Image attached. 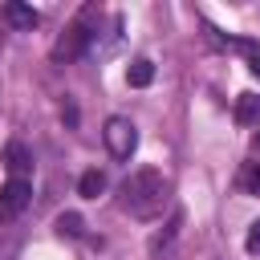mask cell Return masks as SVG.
<instances>
[{
	"mask_svg": "<svg viewBox=\"0 0 260 260\" xmlns=\"http://www.w3.org/2000/svg\"><path fill=\"white\" fill-rule=\"evenodd\" d=\"M167 199H171V183L162 179V171H154V167H138L122 187H118V203H122V211H130L134 219H158L162 215V207H167Z\"/></svg>",
	"mask_w": 260,
	"mask_h": 260,
	"instance_id": "6da1fadb",
	"label": "cell"
},
{
	"mask_svg": "<svg viewBox=\"0 0 260 260\" xmlns=\"http://www.w3.org/2000/svg\"><path fill=\"white\" fill-rule=\"evenodd\" d=\"M98 41V8H81L77 20L65 28V37L53 45V61H73Z\"/></svg>",
	"mask_w": 260,
	"mask_h": 260,
	"instance_id": "7a4b0ae2",
	"label": "cell"
},
{
	"mask_svg": "<svg viewBox=\"0 0 260 260\" xmlns=\"http://www.w3.org/2000/svg\"><path fill=\"white\" fill-rule=\"evenodd\" d=\"M102 138H106V150L114 158H130L138 150V130H134L130 118H110L106 130H102Z\"/></svg>",
	"mask_w": 260,
	"mask_h": 260,
	"instance_id": "3957f363",
	"label": "cell"
},
{
	"mask_svg": "<svg viewBox=\"0 0 260 260\" xmlns=\"http://www.w3.org/2000/svg\"><path fill=\"white\" fill-rule=\"evenodd\" d=\"M28 203H32V183L28 179H8L0 187V223H12Z\"/></svg>",
	"mask_w": 260,
	"mask_h": 260,
	"instance_id": "277c9868",
	"label": "cell"
},
{
	"mask_svg": "<svg viewBox=\"0 0 260 260\" xmlns=\"http://www.w3.org/2000/svg\"><path fill=\"white\" fill-rule=\"evenodd\" d=\"M0 20H4L8 28H16V32H32V28L41 24V12H37L32 4H20V0H8V4L0 8Z\"/></svg>",
	"mask_w": 260,
	"mask_h": 260,
	"instance_id": "5b68a950",
	"label": "cell"
},
{
	"mask_svg": "<svg viewBox=\"0 0 260 260\" xmlns=\"http://www.w3.org/2000/svg\"><path fill=\"white\" fill-rule=\"evenodd\" d=\"M207 32H211V37H215V41H219L223 49H232V53H240V57L248 61V69H252V73L260 77V45H256V41H244V37H223V32H215L211 24H207Z\"/></svg>",
	"mask_w": 260,
	"mask_h": 260,
	"instance_id": "8992f818",
	"label": "cell"
},
{
	"mask_svg": "<svg viewBox=\"0 0 260 260\" xmlns=\"http://www.w3.org/2000/svg\"><path fill=\"white\" fill-rule=\"evenodd\" d=\"M4 167H8L12 179H24V175L32 171V154L24 150V142H8V146H4Z\"/></svg>",
	"mask_w": 260,
	"mask_h": 260,
	"instance_id": "52a82bcc",
	"label": "cell"
},
{
	"mask_svg": "<svg viewBox=\"0 0 260 260\" xmlns=\"http://www.w3.org/2000/svg\"><path fill=\"white\" fill-rule=\"evenodd\" d=\"M236 122L240 126H260V93H240L236 98Z\"/></svg>",
	"mask_w": 260,
	"mask_h": 260,
	"instance_id": "ba28073f",
	"label": "cell"
},
{
	"mask_svg": "<svg viewBox=\"0 0 260 260\" xmlns=\"http://www.w3.org/2000/svg\"><path fill=\"white\" fill-rule=\"evenodd\" d=\"M126 81H130L134 89H146V85L154 81V65H150L146 57H138V61H130V69H126Z\"/></svg>",
	"mask_w": 260,
	"mask_h": 260,
	"instance_id": "9c48e42d",
	"label": "cell"
},
{
	"mask_svg": "<svg viewBox=\"0 0 260 260\" xmlns=\"http://www.w3.org/2000/svg\"><path fill=\"white\" fill-rule=\"evenodd\" d=\"M77 191H81L85 199H98V195L106 191V175H102V171H85V175L77 179Z\"/></svg>",
	"mask_w": 260,
	"mask_h": 260,
	"instance_id": "30bf717a",
	"label": "cell"
},
{
	"mask_svg": "<svg viewBox=\"0 0 260 260\" xmlns=\"http://www.w3.org/2000/svg\"><path fill=\"white\" fill-rule=\"evenodd\" d=\"M57 232H61V236H81L85 223H81L77 211H65V215H57Z\"/></svg>",
	"mask_w": 260,
	"mask_h": 260,
	"instance_id": "8fae6325",
	"label": "cell"
},
{
	"mask_svg": "<svg viewBox=\"0 0 260 260\" xmlns=\"http://www.w3.org/2000/svg\"><path fill=\"white\" fill-rule=\"evenodd\" d=\"M244 248H248V256H260V219L248 228V236H244Z\"/></svg>",
	"mask_w": 260,
	"mask_h": 260,
	"instance_id": "7c38bea8",
	"label": "cell"
},
{
	"mask_svg": "<svg viewBox=\"0 0 260 260\" xmlns=\"http://www.w3.org/2000/svg\"><path fill=\"white\" fill-rule=\"evenodd\" d=\"M248 187L260 195V167H252V171H248Z\"/></svg>",
	"mask_w": 260,
	"mask_h": 260,
	"instance_id": "4fadbf2b",
	"label": "cell"
},
{
	"mask_svg": "<svg viewBox=\"0 0 260 260\" xmlns=\"http://www.w3.org/2000/svg\"><path fill=\"white\" fill-rule=\"evenodd\" d=\"M256 142H260V138H256Z\"/></svg>",
	"mask_w": 260,
	"mask_h": 260,
	"instance_id": "5bb4252c",
	"label": "cell"
}]
</instances>
